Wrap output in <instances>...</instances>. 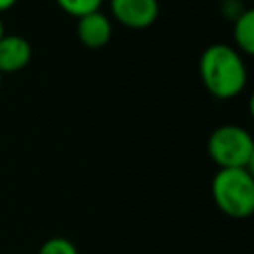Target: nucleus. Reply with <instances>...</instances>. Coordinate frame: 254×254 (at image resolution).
<instances>
[{"label":"nucleus","mask_w":254,"mask_h":254,"mask_svg":"<svg viewBox=\"0 0 254 254\" xmlns=\"http://www.w3.org/2000/svg\"><path fill=\"white\" fill-rule=\"evenodd\" d=\"M206 149L218 169H250L254 159V141L238 125L216 127L208 137Z\"/></svg>","instance_id":"obj_3"},{"label":"nucleus","mask_w":254,"mask_h":254,"mask_svg":"<svg viewBox=\"0 0 254 254\" xmlns=\"http://www.w3.org/2000/svg\"><path fill=\"white\" fill-rule=\"evenodd\" d=\"M38 254H79V252L71 240H67L64 236H54V238H48L40 246Z\"/></svg>","instance_id":"obj_9"},{"label":"nucleus","mask_w":254,"mask_h":254,"mask_svg":"<svg viewBox=\"0 0 254 254\" xmlns=\"http://www.w3.org/2000/svg\"><path fill=\"white\" fill-rule=\"evenodd\" d=\"M198 73L202 85L216 99L236 97L248 79V71L240 52L226 44L208 46L198 62Z\"/></svg>","instance_id":"obj_1"},{"label":"nucleus","mask_w":254,"mask_h":254,"mask_svg":"<svg viewBox=\"0 0 254 254\" xmlns=\"http://www.w3.org/2000/svg\"><path fill=\"white\" fill-rule=\"evenodd\" d=\"M32 46L26 38L4 34L0 38V73H14L30 64Z\"/></svg>","instance_id":"obj_5"},{"label":"nucleus","mask_w":254,"mask_h":254,"mask_svg":"<svg viewBox=\"0 0 254 254\" xmlns=\"http://www.w3.org/2000/svg\"><path fill=\"white\" fill-rule=\"evenodd\" d=\"M234 44L240 54H254V12L244 10L234 20Z\"/></svg>","instance_id":"obj_7"},{"label":"nucleus","mask_w":254,"mask_h":254,"mask_svg":"<svg viewBox=\"0 0 254 254\" xmlns=\"http://www.w3.org/2000/svg\"><path fill=\"white\" fill-rule=\"evenodd\" d=\"M4 36V22H2V18H0V38Z\"/></svg>","instance_id":"obj_11"},{"label":"nucleus","mask_w":254,"mask_h":254,"mask_svg":"<svg viewBox=\"0 0 254 254\" xmlns=\"http://www.w3.org/2000/svg\"><path fill=\"white\" fill-rule=\"evenodd\" d=\"M212 198L230 218H248L254 212V179L250 169H218L212 179Z\"/></svg>","instance_id":"obj_2"},{"label":"nucleus","mask_w":254,"mask_h":254,"mask_svg":"<svg viewBox=\"0 0 254 254\" xmlns=\"http://www.w3.org/2000/svg\"><path fill=\"white\" fill-rule=\"evenodd\" d=\"M113 18L133 30L149 28L159 16V0H111Z\"/></svg>","instance_id":"obj_4"},{"label":"nucleus","mask_w":254,"mask_h":254,"mask_svg":"<svg viewBox=\"0 0 254 254\" xmlns=\"http://www.w3.org/2000/svg\"><path fill=\"white\" fill-rule=\"evenodd\" d=\"M0 87H2V73H0Z\"/></svg>","instance_id":"obj_12"},{"label":"nucleus","mask_w":254,"mask_h":254,"mask_svg":"<svg viewBox=\"0 0 254 254\" xmlns=\"http://www.w3.org/2000/svg\"><path fill=\"white\" fill-rule=\"evenodd\" d=\"M101 2L103 0H56V4L64 12H67L69 16H75V18L87 16L91 12H97Z\"/></svg>","instance_id":"obj_8"},{"label":"nucleus","mask_w":254,"mask_h":254,"mask_svg":"<svg viewBox=\"0 0 254 254\" xmlns=\"http://www.w3.org/2000/svg\"><path fill=\"white\" fill-rule=\"evenodd\" d=\"M222 2H234V0H222Z\"/></svg>","instance_id":"obj_13"},{"label":"nucleus","mask_w":254,"mask_h":254,"mask_svg":"<svg viewBox=\"0 0 254 254\" xmlns=\"http://www.w3.org/2000/svg\"><path fill=\"white\" fill-rule=\"evenodd\" d=\"M111 20L99 10L77 18V38L89 50L103 48L111 40Z\"/></svg>","instance_id":"obj_6"},{"label":"nucleus","mask_w":254,"mask_h":254,"mask_svg":"<svg viewBox=\"0 0 254 254\" xmlns=\"http://www.w3.org/2000/svg\"><path fill=\"white\" fill-rule=\"evenodd\" d=\"M16 2H18V0H0V12H4V10H8V8H12Z\"/></svg>","instance_id":"obj_10"}]
</instances>
